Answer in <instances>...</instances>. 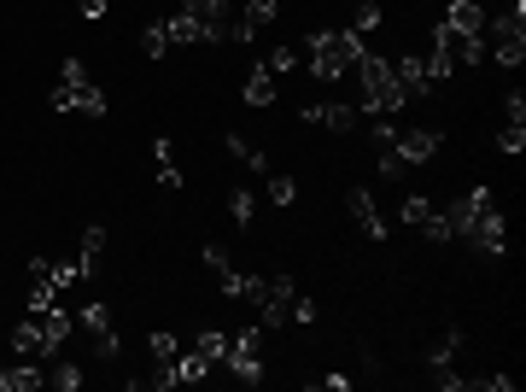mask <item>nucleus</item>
<instances>
[{
  "instance_id": "obj_1",
  "label": "nucleus",
  "mask_w": 526,
  "mask_h": 392,
  "mask_svg": "<svg viewBox=\"0 0 526 392\" xmlns=\"http://www.w3.org/2000/svg\"><path fill=\"white\" fill-rule=\"evenodd\" d=\"M351 70H357V83H363V106H357L363 117H398V112H403V100H410V94H403L392 59H380L374 47H363Z\"/></svg>"
},
{
  "instance_id": "obj_2",
  "label": "nucleus",
  "mask_w": 526,
  "mask_h": 392,
  "mask_svg": "<svg viewBox=\"0 0 526 392\" xmlns=\"http://www.w3.org/2000/svg\"><path fill=\"white\" fill-rule=\"evenodd\" d=\"M305 47H310V70H316V83H339V76H351V65H357L363 36H351V29H316Z\"/></svg>"
},
{
  "instance_id": "obj_3",
  "label": "nucleus",
  "mask_w": 526,
  "mask_h": 392,
  "mask_svg": "<svg viewBox=\"0 0 526 392\" xmlns=\"http://www.w3.org/2000/svg\"><path fill=\"white\" fill-rule=\"evenodd\" d=\"M480 36H491V59H498L503 70H514L526 59V0H509L503 18H485Z\"/></svg>"
},
{
  "instance_id": "obj_4",
  "label": "nucleus",
  "mask_w": 526,
  "mask_h": 392,
  "mask_svg": "<svg viewBox=\"0 0 526 392\" xmlns=\"http://www.w3.org/2000/svg\"><path fill=\"white\" fill-rule=\"evenodd\" d=\"M292 299H299V287H292L287 276L275 281H246V305H258V328H287L292 323Z\"/></svg>"
},
{
  "instance_id": "obj_5",
  "label": "nucleus",
  "mask_w": 526,
  "mask_h": 392,
  "mask_svg": "<svg viewBox=\"0 0 526 392\" xmlns=\"http://www.w3.org/2000/svg\"><path fill=\"white\" fill-rule=\"evenodd\" d=\"M433 47H439L444 76H457V70H474V65L485 59V36H462V29H450V24L433 29Z\"/></svg>"
},
{
  "instance_id": "obj_6",
  "label": "nucleus",
  "mask_w": 526,
  "mask_h": 392,
  "mask_svg": "<svg viewBox=\"0 0 526 392\" xmlns=\"http://www.w3.org/2000/svg\"><path fill=\"white\" fill-rule=\"evenodd\" d=\"M53 112H83V117H106V94L94 83H59L53 94Z\"/></svg>"
},
{
  "instance_id": "obj_7",
  "label": "nucleus",
  "mask_w": 526,
  "mask_h": 392,
  "mask_svg": "<svg viewBox=\"0 0 526 392\" xmlns=\"http://www.w3.org/2000/svg\"><path fill=\"white\" fill-rule=\"evenodd\" d=\"M346 211L357 217V228H363V235H374V240L387 235V223H380V205H374V194H369V188H346Z\"/></svg>"
},
{
  "instance_id": "obj_8",
  "label": "nucleus",
  "mask_w": 526,
  "mask_h": 392,
  "mask_svg": "<svg viewBox=\"0 0 526 392\" xmlns=\"http://www.w3.org/2000/svg\"><path fill=\"white\" fill-rule=\"evenodd\" d=\"M36 387H47V369L36 357H18L12 369H0V392H36Z\"/></svg>"
},
{
  "instance_id": "obj_9",
  "label": "nucleus",
  "mask_w": 526,
  "mask_h": 392,
  "mask_svg": "<svg viewBox=\"0 0 526 392\" xmlns=\"http://www.w3.org/2000/svg\"><path fill=\"white\" fill-rule=\"evenodd\" d=\"M392 153H398L403 164H427V158L439 153V135H433V129H410V135L392 140Z\"/></svg>"
},
{
  "instance_id": "obj_10",
  "label": "nucleus",
  "mask_w": 526,
  "mask_h": 392,
  "mask_svg": "<svg viewBox=\"0 0 526 392\" xmlns=\"http://www.w3.org/2000/svg\"><path fill=\"white\" fill-rule=\"evenodd\" d=\"M444 24L462 29V36H480L485 29V6L480 0H450V6H444Z\"/></svg>"
},
{
  "instance_id": "obj_11",
  "label": "nucleus",
  "mask_w": 526,
  "mask_h": 392,
  "mask_svg": "<svg viewBox=\"0 0 526 392\" xmlns=\"http://www.w3.org/2000/svg\"><path fill=\"white\" fill-rule=\"evenodd\" d=\"M316 124H328L333 135H351V129L363 124V112H357V106H346V100H322V112H316Z\"/></svg>"
},
{
  "instance_id": "obj_12",
  "label": "nucleus",
  "mask_w": 526,
  "mask_h": 392,
  "mask_svg": "<svg viewBox=\"0 0 526 392\" xmlns=\"http://www.w3.org/2000/svg\"><path fill=\"white\" fill-rule=\"evenodd\" d=\"M240 24H246V47H251L263 29L275 24V0H246V6H240Z\"/></svg>"
},
{
  "instance_id": "obj_13",
  "label": "nucleus",
  "mask_w": 526,
  "mask_h": 392,
  "mask_svg": "<svg viewBox=\"0 0 526 392\" xmlns=\"http://www.w3.org/2000/svg\"><path fill=\"white\" fill-rule=\"evenodd\" d=\"M65 340H70V316L53 305V310L42 316V357H59V346H65Z\"/></svg>"
},
{
  "instance_id": "obj_14",
  "label": "nucleus",
  "mask_w": 526,
  "mask_h": 392,
  "mask_svg": "<svg viewBox=\"0 0 526 392\" xmlns=\"http://www.w3.org/2000/svg\"><path fill=\"white\" fill-rule=\"evenodd\" d=\"M240 100H246V106H269V100H275V70H263V59H258V70L246 76Z\"/></svg>"
},
{
  "instance_id": "obj_15",
  "label": "nucleus",
  "mask_w": 526,
  "mask_h": 392,
  "mask_svg": "<svg viewBox=\"0 0 526 392\" xmlns=\"http://www.w3.org/2000/svg\"><path fill=\"white\" fill-rule=\"evenodd\" d=\"M187 346H194V351H199V357H205L211 369H217L222 357H228V334H222V328H199V334L187 340Z\"/></svg>"
},
{
  "instance_id": "obj_16",
  "label": "nucleus",
  "mask_w": 526,
  "mask_h": 392,
  "mask_svg": "<svg viewBox=\"0 0 526 392\" xmlns=\"http://www.w3.org/2000/svg\"><path fill=\"white\" fill-rule=\"evenodd\" d=\"M12 351L18 357H42V316H24L12 328Z\"/></svg>"
},
{
  "instance_id": "obj_17",
  "label": "nucleus",
  "mask_w": 526,
  "mask_h": 392,
  "mask_svg": "<svg viewBox=\"0 0 526 392\" xmlns=\"http://www.w3.org/2000/svg\"><path fill=\"white\" fill-rule=\"evenodd\" d=\"M462 346H468V328H450V334H444L439 346L427 351V369H450V364H457V351H462Z\"/></svg>"
},
{
  "instance_id": "obj_18",
  "label": "nucleus",
  "mask_w": 526,
  "mask_h": 392,
  "mask_svg": "<svg viewBox=\"0 0 526 392\" xmlns=\"http://www.w3.org/2000/svg\"><path fill=\"white\" fill-rule=\"evenodd\" d=\"M228 153H235L240 164L251 170V176H269V153H263V147H251L246 135H228Z\"/></svg>"
},
{
  "instance_id": "obj_19",
  "label": "nucleus",
  "mask_w": 526,
  "mask_h": 392,
  "mask_svg": "<svg viewBox=\"0 0 526 392\" xmlns=\"http://www.w3.org/2000/svg\"><path fill=\"white\" fill-rule=\"evenodd\" d=\"M164 36H170V47H194V42H205V29H199V24H194L187 12L164 18Z\"/></svg>"
},
{
  "instance_id": "obj_20",
  "label": "nucleus",
  "mask_w": 526,
  "mask_h": 392,
  "mask_svg": "<svg viewBox=\"0 0 526 392\" xmlns=\"http://www.w3.org/2000/svg\"><path fill=\"white\" fill-rule=\"evenodd\" d=\"M263 188H269V205H281V211H287L292 199H299V182H292V176H275V170L263 176Z\"/></svg>"
},
{
  "instance_id": "obj_21",
  "label": "nucleus",
  "mask_w": 526,
  "mask_h": 392,
  "mask_svg": "<svg viewBox=\"0 0 526 392\" xmlns=\"http://www.w3.org/2000/svg\"><path fill=\"white\" fill-rule=\"evenodd\" d=\"M228 217L246 228L251 217H258V194H251V188H235V194H228Z\"/></svg>"
},
{
  "instance_id": "obj_22",
  "label": "nucleus",
  "mask_w": 526,
  "mask_h": 392,
  "mask_svg": "<svg viewBox=\"0 0 526 392\" xmlns=\"http://www.w3.org/2000/svg\"><path fill=\"white\" fill-rule=\"evenodd\" d=\"M421 235H427L433 246H444V240H457V228H450V217H444V211L433 205V211H427V223H421Z\"/></svg>"
},
{
  "instance_id": "obj_23",
  "label": "nucleus",
  "mask_w": 526,
  "mask_h": 392,
  "mask_svg": "<svg viewBox=\"0 0 526 392\" xmlns=\"http://www.w3.org/2000/svg\"><path fill=\"white\" fill-rule=\"evenodd\" d=\"M140 53H147V59H164V53H170L164 24H147V29H140Z\"/></svg>"
},
{
  "instance_id": "obj_24",
  "label": "nucleus",
  "mask_w": 526,
  "mask_h": 392,
  "mask_svg": "<svg viewBox=\"0 0 526 392\" xmlns=\"http://www.w3.org/2000/svg\"><path fill=\"white\" fill-rule=\"evenodd\" d=\"M228 369H235L240 387H258L263 380V357H228Z\"/></svg>"
},
{
  "instance_id": "obj_25",
  "label": "nucleus",
  "mask_w": 526,
  "mask_h": 392,
  "mask_svg": "<svg viewBox=\"0 0 526 392\" xmlns=\"http://www.w3.org/2000/svg\"><path fill=\"white\" fill-rule=\"evenodd\" d=\"M498 153H509V158H521V153H526V124H503Z\"/></svg>"
},
{
  "instance_id": "obj_26",
  "label": "nucleus",
  "mask_w": 526,
  "mask_h": 392,
  "mask_svg": "<svg viewBox=\"0 0 526 392\" xmlns=\"http://www.w3.org/2000/svg\"><path fill=\"white\" fill-rule=\"evenodd\" d=\"M387 24V12H380V6H369V0H363L357 6V24H351V36H374V29Z\"/></svg>"
},
{
  "instance_id": "obj_27",
  "label": "nucleus",
  "mask_w": 526,
  "mask_h": 392,
  "mask_svg": "<svg viewBox=\"0 0 526 392\" xmlns=\"http://www.w3.org/2000/svg\"><path fill=\"white\" fill-rule=\"evenodd\" d=\"M263 70L287 76V70H299V53H292V47H269V53H263Z\"/></svg>"
},
{
  "instance_id": "obj_28",
  "label": "nucleus",
  "mask_w": 526,
  "mask_h": 392,
  "mask_svg": "<svg viewBox=\"0 0 526 392\" xmlns=\"http://www.w3.org/2000/svg\"><path fill=\"white\" fill-rule=\"evenodd\" d=\"M83 328H88V334H106V328H111V305H100V299H94V305H83Z\"/></svg>"
},
{
  "instance_id": "obj_29",
  "label": "nucleus",
  "mask_w": 526,
  "mask_h": 392,
  "mask_svg": "<svg viewBox=\"0 0 526 392\" xmlns=\"http://www.w3.org/2000/svg\"><path fill=\"white\" fill-rule=\"evenodd\" d=\"M427 211H433V199H427V194H410V199H403V223L421 228V223H427Z\"/></svg>"
},
{
  "instance_id": "obj_30",
  "label": "nucleus",
  "mask_w": 526,
  "mask_h": 392,
  "mask_svg": "<svg viewBox=\"0 0 526 392\" xmlns=\"http://www.w3.org/2000/svg\"><path fill=\"white\" fill-rule=\"evenodd\" d=\"M47 380H53L59 392H76V387H83V369H76V364H53V375H47Z\"/></svg>"
},
{
  "instance_id": "obj_31",
  "label": "nucleus",
  "mask_w": 526,
  "mask_h": 392,
  "mask_svg": "<svg viewBox=\"0 0 526 392\" xmlns=\"http://www.w3.org/2000/svg\"><path fill=\"white\" fill-rule=\"evenodd\" d=\"M59 83H94V76H88V65H83V59L70 53V59H59Z\"/></svg>"
},
{
  "instance_id": "obj_32",
  "label": "nucleus",
  "mask_w": 526,
  "mask_h": 392,
  "mask_svg": "<svg viewBox=\"0 0 526 392\" xmlns=\"http://www.w3.org/2000/svg\"><path fill=\"white\" fill-rule=\"evenodd\" d=\"M369 135H374V147H392V140H398V124H392V117H369Z\"/></svg>"
},
{
  "instance_id": "obj_33",
  "label": "nucleus",
  "mask_w": 526,
  "mask_h": 392,
  "mask_svg": "<svg viewBox=\"0 0 526 392\" xmlns=\"http://www.w3.org/2000/svg\"><path fill=\"white\" fill-rule=\"evenodd\" d=\"M176 351H181V340H176V334H164V328H158V334H153V357H158V364H170V357H176Z\"/></svg>"
},
{
  "instance_id": "obj_34",
  "label": "nucleus",
  "mask_w": 526,
  "mask_h": 392,
  "mask_svg": "<svg viewBox=\"0 0 526 392\" xmlns=\"http://www.w3.org/2000/svg\"><path fill=\"white\" fill-rule=\"evenodd\" d=\"M403 170H410V164H403V158L392 153V147H380V176H387V182H398Z\"/></svg>"
},
{
  "instance_id": "obj_35",
  "label": "nucleus",
  "mask_w": 526,
  "mask_h": 392,
  "mask_svg": "<svg viewBox=\"0 0 526 392\" xmlns=\"http://www.w3.org/2000/svg\"><path fill=\"white\" fill-rule=\"evenodd\" d=\"M211 6H217V0H181L176 12H187V18H194V24H199V29H205V18H211Z\"/></svg>"
},
{
  "instance_id": "obj_36",
  "label": "nucleus",
  "mask_w": 526,
  "mask_h": 392,
  "mask_svg": "<svg viewBox=\"0 0 526 392\" xmlns=\"http://www.w3.org/2000/svg\"><path fill=\"white\" fill-rule=\"evenodd\" d=\"M468 387H485V392H514V375H468Z\"/></svg>"
},
{
  "instance_id": "obj_37",
  "label": "nucleus",
  "mask_w": 526,
  "mask_h": 392,
  "mask_svg": "<svg viewBox=\"0 0 526 392\" xmlns=\"http://www.w3.org/2000/svg\"><path fill=\"white\" fill-rule=\"evenodd\" d=\"M503 112H509V124H526V94H521V88L503 94Z\"/></svg>"
},
{
  "instance_id": "obj_38",
  "label": "nucleus",
  "mask_w": 526,
  "mask_h": 392,
  "mask_svg": "<svg viewBox=\"0 0 526 392\" xmlns=\"http://www.w3.org/2000/svg\"><path fill=\"white\" fill-rule=\"evenodd\" d=\"M29 276H36V281H53V258L36 252V258H29Z\"/></svg>"
},
{
  "instance_id": "obj_39",
  "label": "nucleus",
  "mask_w": 526,
  "mask_h": 392,
  "mask_svg": "<svg viewBox=\"0 0 526 392\" xmlns=\"http://www.w3.org/2000/svg\"><path fill=\"white\" fill-rule=\"evenodd\" d=\"M94 351L111 364V357H117V334H111V328H106V334H94Z\"/></svg>"
},
{
  "instance_id": "obj_40",
  "label": "nucleus",
  "mask_w": 526,
  "mask_h": 392,
  "mask_svg": "<svg viewBox=\"0 0 526 392\" xmlns=\"http://www.w3.org/2000/svg\"><path fill=\"white\" fill-rule=\"evenodd\" d=\"M158 188H181V170H176V158H170V164H158Z\"/></svg>"
},
{
  "instance_id": "obj_41",
  "label": "nucleus",
  "mask_w": 526,
  "mask_h": 392,
  "mask_svg": "<svg viewBox=\"0 0 526 392\" xmlns=\"http://www.w3.org/2000/svg\"><path fill=\"white\" fill-rule=\"evenodd\" d=\"M76 12L83 18H106V0H76Z\"/></svg>"
},
{
  "instance_id": "obj_42",
  "label": "nucleus",
  "mask_w": 526,
  "mask_h": 392,
  "mask_svg": "<svg viewBox=\"0 0 526 392\" xmlns=\"http://www.w3.org/2000/svg\"><path fill=\"white\" fill-rule=\"evenodd\" d=\"M346 6H363V0H346Z\"/></svg>"
}]
</instances>
